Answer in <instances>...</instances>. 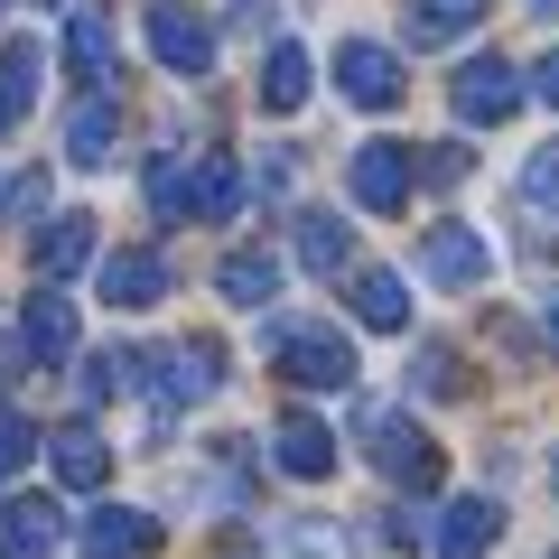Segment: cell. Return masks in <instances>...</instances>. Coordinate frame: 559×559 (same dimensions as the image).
Masks as SVG:
<instances>
[{
	"label": "cell",
	"instance_id": "cell-7",
	"mask_svg": "<svg viewBox=\"0 0 559 559\" xmlns=\"http://www.w3.org/2000/svg\"><path fill=\"white\" fill-rule=\"evenodd\" d=\"M419 271H429V289H476V280L495 271V252H485L476 224H429V242H419Z\"/></svg>",
	"mask_w": 559,
	"mask_h": 559
},
{
	"label": "cell",
	"instance_id": "cell-23",
	"mask_svg": "<svg viewBox=\"0 0 559 559\" xmlns=\"http://www.w3.org/2000/svg\"><path fill=\"white\" fill-rule=\"evenodd\" d=\"M215 289H224L234 308H271V299H280V261H271V252H234V261L215 271Z\"/></svg>",
	"mask_w": 559,
	"mask_h": 559
},
{
	"label": "cell",
	"instance_id": "cell-27",
	"mask_svg": "<svg viewBox=\"0 0 559 559\" xmlns=\"http://www.w3.org/2000/svg\"><path fill=\"white\" fill-rule=\"evenodd\" d=\"M299 261L336 280V271H345V224H336V215H299Z\"/></svg>",
	"mask_w": 559,
	"mask_h": 559
},
{
	"label": "cell",
	"instance_id": "cell-18",
	"mask_svg": "<svg viewBox=\"0 0 559 559\" xmlns=\"http://www.w3.org/2000/svg\"><path fill=\"white\" fill-rule=\"evenodd\" d=\"M28 261H38V280H75L84 261H94V215H57L38 242H28Z\"/></svg>",
	"mask_w": 559,
	"mask_h": 559
},
{
	"label": "cell",
	"instance_id": "cell-24",
	"mask_svg": "<svg viewBox=\"0 0 559 559\" xmlns=\"http://www.w3.org/2000/svg\"><path fill=\"white\" fill-rule=\"evenodd\" d=\"M234 205H242V178H234V159H197V168H187V215L224 224Z\"/></svg>",
	"mask_w": 559,
	"mask_h": 559
},
{
	"label": "cell",
	"instance_id": "cell-13",
	"mask_svg": "<svg viewBox=\"0 0 559 559\" xmlns=\"http://www.w3.org/2000/svg\"><path fill=\"white\" fill-rule=\"evenodd\" d=\"M66 57H75L84 94H103V75H112V20H103V0H75L66 10Z\"/></svg>",
	"mask_w": 559,
	"mask_h": 559
},
{
	"label": "cell",
	"instance_id": "cell-30",
	"mask_svg": "<svg viewBox=\"0 0 559 559\" xmlns=\"http://www.w3.org/2000/svg\"><path fill=\"white\" fill-rule=\"evenodd\" d=\"M466 168H476V159H466V140H439V150H419V178H429V187H466Z\"/></svg>",
	"mask_w": 559,
	"mask_h": 559
},
{
	"label": "cell",
	"instance_id": "cell-19",
	"mask_svg": "<svg viewBox=\"0 0 559 559\" xmlns=\"http://www.w3.org/2000/svg\"><path fill=\"white\" fill-rule=\"evenodd\" d=\"M485 20V0H411V47H457L476 38Z\"/></svg>",
	"mask_w": 559,
	"mask_h": 559
},
{
	"label": "cell",
	"instance_id": "cell-12",
	"mask_svg": "<svg viewBox=\"0 0 559 559\" xmlns=\"http://www.w3.org/2000/svg\"><path fill=\"white\" fill-rule=\"evenodd\" d=\"M38 75H47V38H10V47H0V140L28 121V103H38Z\"/></svg>",
	"mask_w": 559,
	"mask_h": 559
},
{
	"label": "cell",
	"instance_id": "cell-22",
	"mask_svg": "<svg viewBox=\"0 0 559 559\" xmlns=\"http://www.w3.org/2000/svg\"><path fill=\"white\" fill-rule=\"evenodd\" d=\"M308 103V47L280 38L271 57H261V112H299Z\"/></svg>",
	"mask_w": 559,
	"mask_h": 559
},
{
	"label": "cell",
	"instance_id": "cell-25",
	"mask_svg": "<svg viewBox=\"0 0 559 559\" xmlns=\"http://www.w3.org/2000/svg\"><path fill=\"white\" fill-rule=\"evenodd\" d=\"M271 559H345V532L336 522H280V540H271Z\"/></svg>",
	"mask_w": 559,
	"mask_h": 559
},
{
	"label": "cell",
	"instance_id": "cell-5",
	"mask_svg": "<svg viewBox=\"0 0 559 559\" xmlns=\"http://www.w3.org/2000/svg\"><path fill=\"white\" fill-rule=\"evenodd\" d=\"M411 178H419V159L401 150V140H364L355 168H345V187H355L364 215H401V205H411Z\"/></svg>",
	"mask_w": 559,
	"mask_h": 559
},
{
	"label": "cell",
	"instance_id": "cell-8",
	"mask_svg": "<svg viewBox=\"0 0 559 559\" xmlns=\"http://www.w3.org/2000/svg\"><path fill=\"white\" fill-rule=\"evenodd\" d=\"M271 466H280V476H299V485H326V476H336V439H326L308 411H280V429H271Z\"/></svg>",
	"mask_w": 559,
	"mask_h": 559
},
{
	"label": "cell",
	"instance_id": "cell-28",
	"mask_svg": "<svg viewBox=\"0 0 559 559\" xmlns=\"http://www.w3.org/2000/svg\"><path fill=\"white\" fill-rule=\"evenodd\" d=\"M522 205L559 215V140H550V150H532V168H522Z\"/></svg>",
	"mask_w": 559,
	"mask_h": 559
},
{
	"label": "cell",
	"instance_id": "cell-14",
	"mask_svg": "<svg viewBox=\"0 0 559 559\" xmlns=\"http://www.w3.org/2000/svg\"><path fill=\"white\" fill-rule=\"evenodd\" d=\"M103 299L112 308H159L168 299V252H112L103 261Z\"/></svg>",
	"mask_w": 559,
	"mask_h": 559
},
{
	"label": "cell",
	"instance_id": "cell-20",
	"mask_svg": "<svg viewBox=\"0 0 559 559\" xmlns=\"http://www.w3.org/2000/svg\"><path fill=\"white\" fill-rule=\"evenodd\" d=\"M485 540H495V503L485 495H457L439 513V559H485Z\"/></svg>",
	"mask_w": 559,
	"mask_h": 559
},
{
	"label": "cell",
	"instance_id": "cell-37",
	"mask_svg": "<svg viewBox=\"0 0 559 559\" xmlns=\"http://www.w3.org/2000/svg\"><path fill=\"white\" fill-rule=\"evenodd\" d=\"M550 559H559V550H550Z\"/></svg>",
	"mask_w": 559,
	"mask_h": 559
},
{
	"label": "cell",
	"instance_id": "cell-11",
	"mask_svg": "<svg viewBox=\"0 0 559 559\" xmlns=\"http://www.w3.org/2000/svg\"><path fill=\"white\" fill-rule=\"evenodd\" d=\"M47 466H57V485L94 495V485L112 476V448H103V429H94V419H66L57 439H47Z\"/></svg>",
	"mask_w": 559,
	"mask_h": 559
},
{
	"label": "cell",
	"instance_id": "cell-36",
	"mask_svg": "<svg viewBox=\"0 0 559 559\" xmlns=\"http://www.w3.org/2000/svg\"><path fill=\"white\" fill-rule=\"evenodd\" d=\"M0 197H10V187H0Z\"/></svg>",
	"mask_w": 559,
	"mask_h": 559
},
{
	"label": "cell",
	"instance_id": "cell-2",
	"mask_svg": "<svg viewBox=\"0 0 559 559\" xmlns=\"http://www.w3.org/2000/svg\"><path fill=\"white\" fill-rule=\"evenodd\" d=\"M355 429L373 439V466H382L392 485H411V495H429V485L448 476V457L429 448V429H419V419H401V411H373V401H364V411H355Z\"/></svg>",
	"mask_w": 559,
	"mask_h": 559
},
{
	"label": "cell",
	"instance_id": "cell-9",
	"mask_svg": "<svg viewBox=\"0 0 559 559\" xmlns=\"http://www.w3.org/2000/svg\"><path fill=\"white\" fill-rule=\"evenodd\" d=\"M150 57H159L168 75H205V66H215V28H205L197 10H150Z\"/></svg>",
	"mask_w": 559,
	"mask_h": 559
},
{
	"label": "cell",
	"instance_id": "cell-33",
	"mask_svg": "<svg viewBox=\"0 0 559 559\" xmlns=\"http://www.w3.org/2000/svg\"><path fill=\"white\" fill-rule=\"evenodd\" d=\"M261 10H271V0H234V20H242V28H261Z\"/></svg>",
	"mask_w": 559,
	"mask_h": 559
},
{
	"label": "cell",
	"instance_id": "cell-6",
	"mask_svg": "<svg viewBox=\"0 0 559 559\" xmlns=\"http://www.w3.org/2000/svg\"><path fill=\"white\" fill-rule=\"evenodd\" d=\"M336 94L355 103V112H392L401 103V57L382 38H345L336 47Z\"/></svg>",
	"mask_w": 559,
	"mask_h": 559
},
{
	"label": "cell",
	"instance_id": "cell-15",
	"mask_svg": "<svg viewBox=\"0 0 559 559\" xmlns=\"http://www.w3.org/2000/svg\"><path fill=\"white\" fill-rule=\"evenodd\" d=\"M20 336H28V355H38V364H66V355H75V308H66L57 280L20 308Z\"/></svg>",
	"mask_w": 559,
	"mask_h": 559
},
{
	"label": "cell",
	"instance_id": "cell-34",
	"mask_svg": "<svg viewBox=\"0 0 559 559\" xmlns=\"http://www.w3.org/2000/svg\"><path fill=\"white\" fill-rule=\"evenodd\" d=\"M532 20H559V0H532Z\"/></svg>",
	"mask_w": 559,
	"mask_h": 559
},
{
	"label": "cell",
	"instance_id": "cell-32",
	"mask_svg": "<svg viewBox=\"0 0 559 559\" xmlns=\"http://www.w3.org/2000/svg\"><path fill=\"white\" fill-rule=\"evenodd\" d=\"M532 84H540V103H559V47H550L540 66H532Z\"/></svg>",
	"mask_w": 559,
	"mask_h": 559
},
{
	"label": "cell",
	"instance_id": "cell-3",
	"mask_svg": "<svg viewBox=\"0 0 559 559\" xmlns=\"http://www.w3.org/2000/svg\"><path fill=\"white\" fill-rule=\"evenodd\" d=\"M131 382H150V401H205L224 382V345H205V336H178V345H159V355H131Z\"/></svg>",
	"mask_w": 559,
	"mask_h": 559
},
{
	"label": "cell",
	"instance_id": "cell-21",
	"mask_svg": "<svg viewBox=\"0 0 559 559\" xmlns=\"http://www.w3.org/2000/svg\"><path fill=\"white\" fill-rule=\"evenodd\" d=\"M355 318L373 326V336H401V326H411V289H401L392 271H355Z\"/></svg>",
	"mask_w": 559,
	"mask_h": 559
},
{
	"label": "cell",
	"instance_id": "cell-29",
	"mask_svg": "<svg viewBox=\"0 0 559 559\" xmlns=\"http://www.w3.org/2000/svg\"><path fill=\"white\" fill-rule=\"evenodd\" d=\"M150 205H159V224L187 215V168L178 159H150Z\"/></svg>",
	"mask_w": 559,
	"mask_h": 559
},
{
	"label": "cell",
	"instance_id": "cell-16",
	"mask_svg": "<svg viewBox=\"0 0 559 559\" xmlns=\"http://www.w3.org/2000/svg\"><path fill=\"white\" fill-rule=\"evenodd\" d=\"M112 131H121L112 94H75V112H66V159H75V168H103V159H112Z\"/></svg>",
	"mask_w": 559,
	"mask_h": 559
},
{
	"label": "cell",
	"instance_id": "cell-35",
	"mask_svg": "<svg viewBox=\"0 0 559 559\" xmlns=\"http://www.w3.org/2000/svg\"><path fill=\"white\" fill-rule=\"evenodd\" d=\"M550 336H559V289H550Z\"/></svg>",
	"mask_w": 559,
	"mask_h": 559
},
{
	"label": "cell",
	"instance_id": "cell-31",
	"mask_svg": "<svg viewBox=\"0 0 559 559\" xmlns=\"http://www.w3.org/2000/svg\"><path fill=\"white\" fill-rule=\"evenodd\" d=\"M28 448H38V429H28V419L0 401V476H10V466H28Z\"/></svg>",
	"mask_w": 559,
	"mask_h": 559
},
{
	"label": "cell",
	"instance_id": "cell-1",
	"mask_svg": "<svg viewBox=\"0 0 559 559\" xmlns=\"http://www.w3.org/2000/svg\"><path fill=\"white\" fill-rule=\"evenodd\" d=\"M271 373L299 382V392H345L355 382V345L336 326H318V318H280L271 326Z\"/></svg>",
	"mask_w": 559,
	"mask_h": 559
},
{
	"label": "cell",
	"instance_id": "cell-17",
	"mask_svg": "<svg viewBox=\"0 0 559 559\" xmlns=\"http://www.w3.org/2000/svg\"><path fill=\"white\" fill-rule=\"evenodd\" d=\"M84 550H94V559H150V550H159V522L131 513V503H103L94 532H84Z\"/></svg>",
	"mask_w": 559,
	"mask_h": 559
},
{
	"label": "cell",
	"instance_id": "cell-10",
	"mask_svg": "<svg viewBox=\"0 0 559 559\" xmlns=\"http://www.w3.org/2000/svg\"><path fill=\"white\" fill-rule=\"evenodd\" d=\"M57 540H66L57 495H10V503H0V550H10V559H47Z\"/></svg>",
	"mask_w": 559,
	"mask_h": 559
},
{
	"label": "cell",
	"instance_id": "cell-4",
	"mask_svg": "<svg viewBox=\"0 0 559 559\" xmlns=\"http://www.w3.org/2000/svg\"><path fill=\"white\" fill-rule=\"evenodd\" d=\"M522 84H532V75H522L513 57H466L457 84H448V103H457V121H476V131H485V121H513L522 103H532Z\"/></svg>",
	"mask_w": 559,
	"mask_h": 559
},
{
	"label": "cell",
	"instance_id": "cell-26",
	"mask_svg": "<svg viewBox=\"0 0 559 559\" xmlns=\"http://www.w3.org/2000/svg\"><path fill=\"white\" fill-rule=\"evenodd\" d=\"M411 392H429V401H457V392H466V373H457V345H419V355H411Z\"/></svg>",
	"mask_w": 559,
	"mask_h": 559
}]
</instances>
